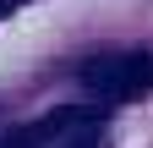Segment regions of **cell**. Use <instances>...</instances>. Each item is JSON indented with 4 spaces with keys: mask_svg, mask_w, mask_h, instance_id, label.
Masks as SVG:
<instances>
[{
    "mask_svg": "<svg viewBox=\"0 0 153 148\" xmlns=\"http://www.w3.org/2000/svg\"><path fill=\"white\" fill-rule=\"evenodd\" d=\"M82 82L93 88V93L115 99V104L148 99L153 93V49H137V55H93V61H82Z\"/></svg>",
    "mask_w": 153,
    "mask_h": 148,
    "instance_id": "6da1fadb",
    "label": "cell"
},
{
    "mask_svg": "<svg viewBox=\"0 0 153 148\" xmlns=\"http://www.w3.org/2000/svg\"><path fill=\"white\" fill-rule=\"evenodd\" d=\"M16 6H22V0H0V22H6V16H11Z\"/></svg>",
    "mask_w": 153,
    "mask_h": 148,
    "instance_id": "277c9868",
    "label": "cell"
},
{
    "mask_svg": "<svg viewBox=\"0 0 153 148\" xmlns=\"http://www.w3.org/2000/svg\"><path fill=\"white\" fill-rule=\"evenodd\" d=\"M82 132H104V115L99 110H82V104H60L49 115H38L27 126H6L0 132V148H60Z\"/></svg>",
    "mask_w": 153,
    "mask_h": 148,
    "instance_id": "7a4b0ae2",
    "label": "cell"
},
{
    "mask_svg": "<svg viewBox=\"0 0 153 148\" xmlns=\"http://www.w3.org/2000/svg\"><path fill=\"white\" fill-rule=\"evenodd\" d=\"M99 137H104V132H82V137H71V143H60V148H99Z\"/></svg>",
    "mask_w": 153,
    "mask_h": 148,
    "instance_id": "3957f363",
    "label": "cell"
}]
</instances>
